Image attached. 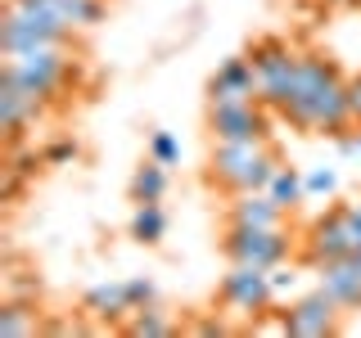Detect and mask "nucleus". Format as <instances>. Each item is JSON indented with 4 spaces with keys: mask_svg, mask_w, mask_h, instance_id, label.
<instances>
[{
    "mask_svg": "<svg viewBox=\"0 0 361 338\" xmlns=\"http://www.w3.org/2000/svg\"><path fill=\"white\" fill-rule=\"evenodd\" d=\"M14 82H23L32 95L41 99H59L77 77V59L68 54V45H37V50H23V54H5V68Z\"/></svg>",
    "mask_w": 361,
    "mask_h": 338,
    "instance_id": "nucleus-1",
    "label": "nucleus"
},
{
    "mask_svg": "<svg viewBox=\"0 0 361 338\" xmlns=\"http://www.w3.org/2000/svg\"><path fill=\"white\" fill-rule=\"evenodd\" d=\"M73 37L77 32L63 27L59 18L37 14L18 0H5V9H0V50L5 54H23V50H37V45H73Z\"/></svg>",
    "mask_w": 361,
    "mask_h": 338,
    "instance_id": "nucleus-2",
    "label": "nucleus"
},
{
    "mask_svg": "<svg viewBox=\"0 0 361 338\" xmlns=\"http://www.w3.org/2000/svg\"><path fill=\"white\" fill-rule=\"evenodd\" d=\"M293 127L312 131V135H343L353 127V108H348V77L343 82H330L325 90H316L307 99H293V104L280 113Z\"/></svg>",
    "mask_w": 361,
    "mask_h": 338,
    "instance_id": "nucleus-3",
    "label": "nucleus"
},
{
    "mask_svg": "<svg viewBox=\"0 0 361 338\" xmlns=\"http://www.w3.org/2000/svg\"><path fill=\"white\" fill-rule=\"evenodd\" d=\"M217 298L231 311L253 315V320H257V315H267L271 307H276V293H271V270L248 266V262H231V270H226L221 284H217Z\"/></svg>",
    "mask_w": 361,
    "mask_h": 338,
    "instance_id": "nucleus-4",
    "label": "nucleus"
},
{
    "mask_svg": "<svg viewBox=\"0 0 361 338\" xmlns=\"http://www.w3.org/2000/svg\"><path fill=\"white\" fill-rule=\"evenodd\" d=\"M226 262H248V266H280L289 257V230H257V225H231L221 239Z\"/></svg>",
    "mask_w": 361,
    "mask_h": 338,
    "instance_id": "nucleus-5",
    "label": "nucleus"
},
{
    "mask_svg": "<svg viewBox=\"0 0 361 338\" xmlns=\"http://www.w3.org/2000/svg\"><path fill=\"white\" fill-rule=\"evenodd\" d=\"M271 140H212L208 154V180H217L231 194H244V180L267 158Z\"/></svg>",
    "mask_w": 361,
    "mask_h": 338,
    "instance_id": "nucleus-6",
    "label": "nucleus"
},
{
    "mask_svg": "<svg viewBox=\"0 0 361 338\" xmlns=\"http://www.w3.org/2000/svg\"><path fill=\"white\" fill-rule=\"evenodd\" d=\"M338 315H343V307L316 284L312 293L293 298L289 307L280 311V325H285V334H293V338H325V334H338Z\"/></svg>",
    "mask_w": 361,
    "mask_h": 338,
    "instance_id": "nucleus-7",
    "label": "nucleus"
},
{
    "mask_svg": "<svg viewBox=\"0 0 361 338\" xmlns=\"http://www.w3.org/2000/svg\"><path fill=\"white\" fill-rule=\"evenodd\" d=\"M208 135L212 140H271V118L262 99L248 104H208Z\"/></svg>",
    "mask_w": 361,
    "mask_h": 338,
    "instance_id": "nucleus-8",
    "label": "nucleus"
},
{
    "mask_svg": "<svg viewBox=\"0 0 361 338\" xmlns=\"http://www.w3.org/2000/svg\"><path fill=\"white\" fill-rule=\"evenodd\" d=\"M45 108H50V99L32 95L23 82H14L9 73H0V127H5V140L9 149L23 140V131L37 127V122L45 118Z\"/></svg>",
    "mask_w": 361,
    "mask_h": 338,
    "instance_id": "nucleus-9",
    "label": "nucleus"
},
{
    "mask_svg": "<svg viewBox=\"0 0 361 338\" xmlns=\"http://www.w3.org/2000/svg\"><path fill=\"white\" fill-rule=\"evenodd\" d=\"M357 253V239H353V221H348V208L338 203V208H330L325 217L312 221L307 230V262L321 266V262H334V257H353Z\"/></svg>",
    "mask_w": 361,
    "mask_h": 338,
    "instance_id": "nucleus-10",
    "label": "nucleus"
},
{
    "mask_svg": "<svg viewBox=\"0 0 361 338\" xmlns=\"http://www.w3.org/2000/svg\"><path fill=\"white\" fill-rule=\"evenodd\" d=\"M262 95V86H257V68L248 54H235V59H226L217 73L208 77V104H248V99Z\"/></svg>",
    "mask_w": 361,
    "mask_h": 338,
    "instance_id": "nucleus-11",
    "label": "nucleus"
},
{
    "mask_svg": "<svg viewBox=\"0 0 361 338\" xmlns=\"http://www.w3.org/2000/svg\"><path fill=\"white\" fill-rule=\"evenodd\" d=\"M289 212L280 208L267 189H248V194H235L231 208H226V221L231 225H257V230H285Z\"/></svg>",
    "mask_w": 361,
    "mask_h": 338,
    "instance_id": "nucleus-12",
    "label": "nucleus"
},
{
    "mask_svg": "<svg viewBox=\"0 0 361 338\" xmlns=\"http://www.w3.org/2000/svg\"><path fill=\"white\" fill-rule=\"evenodd\" d=\"M316 284L330 293L343 311H357L361 307V266H357V257H334V262H321V266H316Z\"/></svg>",
    "mask_w": 361,
    "mask_h": 338,
    "instance_id": "nucleus-13",
    "label": "nucleus"
},
{
    "mask_svg": "<svg viewBox=\"0 0 361 338\" xmlns=\"http://www.w3.org/2000/svg\"><path fill=\"white\" fill-rule=\"evenodd\" d=\"M82 307L90 315H99V320H109V325H127L131 320V293H127V280H113V284H95V289H86L82 293Z\"/></svg>",
    "mask_w": 361,
    "mask_h": 338,
    "instance_id": "nucleus-14",
    "label": "nucleus"
},
{
    "mask_svg": "<svg viewBox=\"0 0 361 338\" xmlns=\"http://www.w3.org/2000/svg\"><path fill=\"white\" fill-rule=\"evenodd\" d=\"M180 325H176V315L167 311V307H158V302H149V307H140V311H131V320H127V334L131 338H167V334H176Z\"/></svg>",
    "mask_w": 361,
    "mask_h": 338,
    "instance_id": "nucleus-15",
    "label": "nucleus"
},
{
    "mask_svg": "<svg viewBox=\"0 0 361 338\" xmlns=\"http://www.w3.org/2000/svg\"><path fill=\"white\" fill-rule=\"evenodd\" d=\"M41 311L32 307V302H18V298H5V307H0V334L5 338H27V334H41Z\"/></svg>",
    "mask_w": 361,
    "mask_h": 338,
    "instance_id": "nucleus-16",
    "label": "nucleus"
},
{
    "mask_svg": "<svg viewBox=\"0 0 361 338\" xmlns=\"http://www.w3.org/2000/svg\"><path fill=\"white\" fill-rule=\"evenodd\" d=\"M163 194H167V167L154 163V158H145L131 176V199L135 203H163Z\"/></svg>",
    "mask_w": 361,
    "mask_h": 338,
    "instance_id": "nucleus-17",
    "label": "nucleus"
},
{
    "mask_svg": "<svg viewBox=\"0 0 361 338\" xmlns=\"http://www.w3.org/2000/svg\"><path fill=\"white\" fill-rule=\"evenodd\" d=\"M267 194L280 203L285 212H293L302 199H307V180H302L298 167H289V163H280V172L271 176V185H267Z\"/></svg>",
    "mask_w": 361,
    "mask_h": 338,
    "instance_id": "nucleus-18",
    "label": "nucleus"
},
{
    "mask_svg": "<svg viewBox=\"0 0 361 338\" xmlns=\"http://www.w3.org/2000/svg\"><path fill=\"white\" fill-rule=\"evenodd\" d=\"M163 234H167V212H163V203H135V212H131V239H140V244H163Z\"/></svg>",
    "mask_w": 361,
    "mask_h": 338,
    "instance_id": "nucleus-19",
    "label": "nucleus"
},
{
    "mask_svg": "<svg viewBox=\"0 0 361 338\" xmlns=\"http://www.w3.org/2000/svg\"><path fill=\"white\" fill-rule=\"evenodd\" d=\"M248 59H253V68H257V77L262 73H271V68H280V63H289L293 59V50H289V41H280V37H257L253 45H248Z\"/></svg>",
    "mask_w": 361,
    "mask_h": 338,
    "instance_id": "nucleus-20",
    "label": "nucleus"
},
{
    "mask_svg": "<svg viewBox=\"0 0 361 338\" xmlns=\"http://www.w3.org/2000/svg\"><path fill=\"white\" fill-rule=\"evenodd\" d=\"M104 0H63V23L73 32H90V27H99L104 23Z\"/></svg>",
    "mask_w": 361,
    "mask_h": 338,
    "instance_id": "nucleus-21",
    "label": "nucleus"
},
{
    "mask_svg": "<svg viewBox=\"0 0 361 338\" xmlns=\"http://www.w3.org/2000/svg\"><path fill=\"white\" fill-rule=\"evenodd\" d=\"M149 158H154V163H163V167H176V163H180L176 135H172V131H154V135H149Z\"/></svg>",
    "mask_w": 361,
    "mask_h": 338,
    "instance_id": "nucleus-22",
    "label": "nucleus"
},
{
    "mask_svg": "<svg viewBox=\"0 0 361 338\" xmlns=\"http://www.w3.org/2000/svg\"><path fill=\"white\" fill-rule=\"evenodd\" d=\"M73 158H77V140H54V144H45V149H41V163L45 167L73 163Z\"/></svg>",
    "mask_w": 361,
    "mask_h": 338,
    "instance_id": "nucleus-23",
    "label": "nucleus"
},
{
    "mask_svg": "<svg viewBox=\"0 0 361 338\" xmlns=\"http://www.w3.org/2000/svg\"><path fill=\"white\" fill-rule=\"evenodd\" d=\"M127 293H131V307H135V311H140V307H149V302H158V289H154V280H145V275L127 280Z\"/></svg>",
    "mask_w": 361,
    "mask_h": 338,
    "instance_id": "nucleus-24",
    "label": "nucleus"
},
{
    "mask_svg": "<svg viewBox=\"0 0 361 338\" xmlns=\"http://www.w3.org/2000/svg\"><path fill=\"white\" fill-rule=\"evenodd\" d=\"M293 289H298V275H293V270H285V262L271 266V293H276V302L285 298V293H293Z\"/></svg>",
    "mask_w": 361,
    "mask_h": 338,
    "instance_id": "nucleus-25",
    "label": "nucleus"
},
{
    "mask_svg": "<svg viewBox=\"0 0 361 338\" xmlns=\"http://www.w3.org/2000/svg\"><path fill=\"white\" fill-rule=\"evenodd\" d=\"M302 180H307V194H334V185H338L330 167H321V172H307Z\"/></svg>",
    "mask_w": 361,
    "mask_h": 338,
    "instance_id": "nucleus-26",
    "label": "nucleus"
},
{
    "mask_svg": "<svg viewBox=\"0 0 361 338\" xmlns=\"http://www.w3.org/2000/svg\"><path fill=\"white\" fill-rule=\"evenodd\" d=\"M348 108H353V127H361V73L348 77Z\"/></svg>",
    "mask_w": 361,
    "mask_h": 338,
    "instance_id": "nucleus-27",
    "label": "nucleus"
},
{
    "mask_svg": "<svg viewBox=\"0 0 361 338\" xmlns=\"http://www.w3.org/2000/svg\"><path fill=\"white\" fill-rule=\"evenodd\" d=\"M190 330H195V334H208V338H212V334H226V325H221V320H195Z\"/></svg>",
    "mask_w": 361,
    "mask_h": 338,
    "instance_id": "nucleus-28",
    "label": "nucleus"
},
{
    "mask_svg": "<svg viewBox=\"0 0 361 338\" xmlns=\"http://www.w3.org/2000/svg\"><path fill=\"white\" fill-rule=\"evenodd\" d=\"M343 154H361V135H343Z\"/></svg>",
    "mask_w": 361,
    "mask_h": 338,
    "instance_id": "nucleus-29",
    "label": "nucleus"
}]
</instances>
